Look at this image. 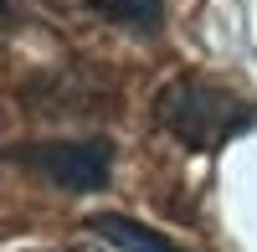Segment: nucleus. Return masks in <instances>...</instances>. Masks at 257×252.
Returning <instances> with one entry per match:
<instances>
[{"mask_svg":"<svg viewBox=\"0 0 257 252\" xmlns=\"http://www.w3.org/2000/svg\"><path fill=\"white\" fill-rule=\"evenodd\" d=\"M52 11H77V6H88V0H47Z\"/></svg>","mask_w":257,"mask_h":252,"instance_id":"obj_5","label":"nucleus"},{"mask_svg":"<svg viewBox=\"0 0 257 252\" xmlns=\"http://www.w3.org/2000/svg\"><path fill=\"white\" fill-rule=\"evenodd\" d=\"M67 252H98V247H67Z\"/></svg>","mask_w":257,"mask_h":252,"instance_id":"obj_6","label":"nucleus"},{"mask_svg":"<svg viewBox=\"0 0 257 252\" xmlns=\"http://www.w3.org/2000/svg\"><path fill=\"white\" fill-rule=\"evenodd\" d=\"M155 118L185 150H221L226 139L247 134L257 123V103H242L231 88L206 77H175L155 98Z\"/></svg>","mask_w":257,"mask_h":252,"instance_id":"obj_1","label":"nucleus"},{"mask_svg":"<svg viewBox=\"0 0 257 252\" xmlns=\"http://www.w3.org/2000/svg\"><path fill=\"white\" fill-rule=\"evenodd\" d=\"M41 180L62 185V191H98L113 175V144L108 139H41V144H21L11 155Z\"/></svg>","mask_w":257,"mask_h":252,"instance_id":"obj_2","label":"nucleus"},{"mask_svg":"<svg viewBox=\"0 0 257 252\" xmlns=\"http://www.w3.org/2000/svg\"><path fill=\"white\" fill-rule=\"evenodd\" d=\"M93 6L123 26H155L160 21V0H93Z\"/></svg>","mask_w":257,"mask_h":252,"instance_id":"obj_4","label":"nucleus"},{"mask_svg":"<svg viewBox=\"0 0 257 252\" xmlns=\"http://www.w3.org/2000/svg\"><path fill=\"white\" fill-rule=\"evenodd\" d=\"M88 232L103 237L108 247H118V252H190V247H180V242H170L165 232H155V226H144V221H134V216H113V211L88 216Z\"/></svg>","mask_w":257,"mask_h":252,"instance_id":"obj_3","label":"nucleus"}]
</instances>
